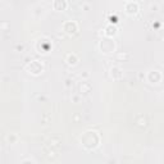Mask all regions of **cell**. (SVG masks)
<instances>
[{
    "label": "cell",
    "mask_w": 164,
    "mask_h": 164,
    "mask_svg": "<svg viewBox=\"0 0 164 164\" xmlns=\"http://www.w3.org/2000/svg\"><path fill=\"white\" fill-rule=\"evenodd\" d=\"M137 9H138V5H137L136 3H133V2L128 3L127 5H126V11H127L129 14H132V13H136V12H137Z\"/></svg>",
    "instance_id": "6da1fadb"
},
{
    "label": "cell",
    "mask_w": 164,
    "mask_h": 164,
    "mask_svg": "<svg viewBox=\"0 0 164 164\" xmlns=\"http://www.w3.org/2000/svg\"><path fill=\"white\" fill-rule=\"evenodd\" d=\"M68 63L69 64H73V65L77 63V56L74 54H69L68 55Z\"/></svg>",
    "instance_id": "7a4b0ae2"
}]
</instances>
